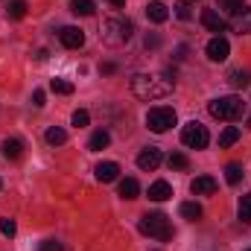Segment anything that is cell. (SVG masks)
<instances>
[{"mask_svg": "<svg viewBox=\"0 0 251 251\" xmlns=\"http://www.w3.org/2000/svg\"><path fill=\"white\" fill-rule=\"evenodd\" d=\"M94 0H70V12L73 15H94Z\"/></svg>", "mask_w": 251, "mask_h": 251, "instance_id": "22", "label": "cell"}, {"mask_svg": "<svg viewBox=\"0 0 251 251\" xmlns=\"http://www.w3.org/2000/svg\"><path fill=\"white\" fill-rule=\"evenodd\" d=\"M207 111H210V117H216V120H228V123H231V120H240V117H243L246 102H243L240 97L228 94V97H216V100H210Z\"/></svg>", "mask_w": 251, "mask_h": 251, "instance_id": "3", "label": "cell"}, {"mask_svg": "<svg viewBox=\"0 0 251 251\" xmlns=\"http://www.w3.org/2000/svg\"><path fill=\"white\" fill-rule=\"evenodd\" d=\"M240 219H243L246 225H251V190L240 199Z\"/></svg>", "mask_w": 251, "mask_h": 251, "instance_id": "27", "label": "cell"}, {"mask_svg": "<svg viewBox=\"0 0 251 251\" xmlns=\"http://www.w3.org/2000/svg\"><path fill=\"white\" fill-rule=\"evenodd\" d=\"M0 231H3V237H15V231H18L15 219H0Z\"/></svg>", "mask_w": 251, "mask_h": 251, "instance_id": "31", "label": "cell"}, {"mask_svg": "<svg viewBox=\"0 0 251 251\" xmlns=\"http://www.w3.org/2000/svg\"><path fill=\"white\" fill-rule=\"evenodd\" d=\"M21 152H24V143H21L18 137H6V140H3V158L15 161V158H21Z\"/></svg>", "mask_w": 251, "mask_h": 251, "instance_id": "17", "label": "cell"}, {"mask_svg": "<svg viewBox=\"0 0 251 251\" xmlns=\"http://www.w3.org/2000/svg\"><path fill=\"white\" fill-rule=\"evenodd\" d=\"M97 181H102V184H111V181H117V176H120V164H114V161H102V164H97Z\"/></svg>", "mask_w": 251, "mask_h": 251, "instance_id": "10", "label": "cell"}, {"mask_svg": "<svg viewBox=\"0 0 251 251\" xmlns=\"http://www.w3.org/2000/svg\"><path fill=\"white\" fill-rule=\"evenodd\" d=\"M146 18H149L152 24H164V21L170 18L167 3H161V0H149V3H146Z\"/></svg>", "mask_w": 251, "mask_h": 251, "instance_id": "12", "label": "cell"}, {"mask_svg": "<svg viewBox=\"0 0 251 251\" xmlns=\"http://www.w3.org/2000/svg\"><path fill=\"white\" fill-rule=\"evenodd\" d=\"M190 190H193L196 196H213V193H216V178H213V176H199V178H193Z\"/></svg>", "mask_w": 251, "mask_h": 251, "instance_id": "13", "label": "cell"}, {"mask_svg": "<svg viewBox=\"0 0 251 251\" xmlns=\"http://www.w3.org/2000/svg\"><path fill=\"white\" fill-rule=\"evenodd\" d=\"M6 12H9V18H12V21H21V18L26 15V0H12Z\"/></svg>", "mask_w": 251, "mask_h": 251, "instance_id": "26", "label": "cell"}, {"mask_svg": "<svg viewBox=\"0 0 251 251\" xmlns=\"http://www.w3.org/2000/svg\"><path fill=\"white\" fill-rule=\"evenodd\" d=\"M181 143L190 146V149H204V146L210 143V134H207V128L199 123V120H190V123L181 128Z\"/></svg>", "mask_w": 251, "mask_h": 251, "instance_id": "6", "label": "cell"}, {"mask_svg": "<svg viewBox=\"0 0 251 251\" xmlns=\"http://www.w3.org/2000/svg\"><path fill=\"white\" fill-rule=\"evenodd\" d=\"M131 35H134V24L128 18H108L100 26V38L108 47H123V44L131 41Z\"/></svg>", "mask_w": 251, "mask_h": 251, "instance_id": "2", "label": "cell"}, {"mask_svg": "<svg viewBox=\"0 0 251 251\" xmlns=\"http://www.w3.org/2000/svg\"><path fill=\"white\" fill-rule=\"evenodd\" d=\"M246 251H251V249H246Z\"/></svg>", "mask_w": 251, "mask_h": 251, "instance_id": "39", "label": "cell"}, {"mask_svg": "<svg viewBox=\"0 0 251 251\" xmlns=\"http://www.w3.org/2000/svg\"><path fill=\"white\" fill-rule=\"evenodd\" d=\"M32 105H35V108H44V91H35V94H32Z\"/></svg>", "mask_w": 251, "mask_h": 251, "instance_id": "35", "label": "cell"}, {"mask_svg": "<svg viewBox=\"0 0 251 251\" xmlns=\"http://www.w3.org/2000/svg\"><path fill=\"white\" fill-rule=\"evenodd\" d=\"M201 26L210 29V32H225V18L216 9H204L201 12Z\"/></svg>", "mask_w": 251, "mask_h": 251, "instance_id": "11", "label": "cell"}, {"mask_svg": "<svg viewBox=\"0 0 251 251\" xmlns=\"http://www.w3.org/2000/svg\"><path fill=\"white\" fill-rule=\"evenodd\" d=\"M176 15H178L181 21H190V18H193V12H190V3H187V0L176 3Z\"/></svg>", "mask_w": 251, "mask_h": 251, "instance_id": "32", "label": "cell"}, {"mask_svg": "<svg viewBox=\"0 0 251 251\" xmlns=\"http://www.w3.org/2000/svg\"><path fill=\"white\" fill-rule=\"evenodd\" d=\"M137 193H140V184H137L134 178H123V181H120V196H123V199L131 201V199H137Z\"/></svg>", "mask_w": 251, "mask_h": 251, "instance_id": "19", "label": "cell"}, {"mask_svg": "<svg viewBox=\"0 0 251 251\" xmlns=\"http://www.w3.org/2000/svg\"><path fill=\"white\" fill-rule=\"evenodd\" d=\"M176 123H178V117H176V111H173V108H167V105L149 108V114H146V128H149V131H155V134L170 131Z\"/></svg>", "mask_w": 251, "mask_h": 251, "instance_id": "5", "label": "cell"}, {"mask_svg": "<svg viewBox=\"0 0 251 251\" xmlns=\"http://www.w3.org/2000/svg\"><path fill=\"white\" fill-rule=\"evenodd\" d=\"M108 3H111L114 9H123V6H126V0H108Z\"/></svg>", "mask_w": 251, "mask_h": 251, "instance_id": "37", "label": "cell"}, {"mask_svg": "<svg viewBox=\"0 0 251 251\" xmlns=\"http://www.w3.org/2000/svg\"><path fill=\"white\" fill-rule=\"evenodd\" d=\"M237 140H240V128H237V126H228V128L219 134V146H222V149H225V146H234Z\"/></svg>", "mask_w": 251, "mask_h": 251, "instance_id": "21", "label": "cell"}, {"mask_svg": "<svg viewBox=\"0 0 251 251\" xmlns=\"http://www.w3.org/2000/svg\"><path fill=\"white\" fill-rule=\"evenodd\" d=\"M137 228H140V234L155 237V240H161V243H167V240L173 237V225H170V219H167L164 213H143L140 222H137Z\"/></svg>", "mask_w": 251, "mask_h": 251, "instance_id": "4", "label": "cell"}, {"mask_svg": "<svg viewBox=\"0 0 251 251\" xmlns=\"http://www.w3.org/2000/svg\"><path fill=\"white\" fill-rule=\"evenodd\" d=\"M114 70H117V64H114V62H102V64H100V73H102V76H111Z\"/></svg>", "mask_w": 251, "mask_h": 251, "instance_id": "34", "label": "cell"}, {"mask_svg": "<svg viewBox=\"0 0 251 251\" xmlns=\"http://www.w3.org/2000/svg\"><path fill=\"white\" fill-rule=\"evenodd\" d=\"M161 161H164V155H161V149H158V146H146V149L137 155V167H140L143 173L158 170V167H161Z\"/></svg>", "mask_w": 251, "mask_h": 251, "instance_id": "7", "label": "cell"}, {"mask_svg": "<svg viewBox=\"0 0 251 251\" xmlns=\"http://www.w3.org/2000/svg\"><path fill=\"white\" fill-rule=\"evenodd\" d=\"M158 44H161L158 35H146V47H158Z\"/></svg>", "mask_w": 251, "mask_h": 251, "instance_id": "36", "label": "cell"}, {"mask_svg": "<svg viewBox=\"0 0 251 251\" xmlns=\"http://www.w3.org/2000/svg\"><path fill=\"white\" fill-rule=\"evenodd\" d=\"M181 216L190 219V222L201 219V204H196V201H184V204H181Z\"/></svg>", "mask_w": 251, "mask_h": 251, "instance_id": "24", "label": "cell"}, {"mask_svg": "<svg viewBox=\"0 0 251 251\" xmlns=\"http://www.w3.org/2000/svg\"><path fill=\"white\" fill-rule=\"evenodd\" d=\"M231 29H234V32H240V35H251V9H243L240 15H234Z\"/></svg>", "mask_w": 251, "mask_h": 251, "instance_id": "14", "label": "cell"}, {"mask_svg": "<svg viewBox=\"0 0 251 251\" xmlns=\"http://www.w3.org/2000/svg\"><path fill=\"white\" fill-rule=\"evenodd\" d=\"M167 164H170V170H190V158L184 155V152H173L170 158H167Z\"/></svg>", "mask_w": 251, "mask_h": 251, "instance_id": "20", "label": "cell"}, {"mask_svg": "<svg viewBox=\"0 0 251 251\" xmlns=\"http://www.w3.org/2000/svg\"><path fill=\"white\" fill-rule=\"evenodd\" d=\"M173 196V187L167 184V181H155V184H149V199L152 201H167Z\"/></svg>", "mask_w": 251, "mask_h": 251, "instance_id": "15", "label": "cell"}, {"mask_svg": "<svg viewBox=\"0 0 251 251\" xmlns=\"http://www.w3.org/2000/svg\"><path fill=\"white\" fill-rule=\"evenodd\" d=\"M219 9L228 12V15H240L246 6H243V0H219Z\"/></svg>", "mask_w": 251, "mask_h": 251, "instance_id": "28", "label": "cell"}, {"mask_svg": "<svg viewBox=\"0 0 251 251\" xmlns=\"http://www.w3.org/2000/svg\"><path fill=\"white\" fill-rule=\"evenodd\" d=\"M41 251H64V246L56 240H47V243H41Z\"/></svg>", "mask_w": 251, "mask_h": 251, "instance_id": "33", "label": "cell"}, {"mask_svg": "<svg viewBox=\"0 0 251 251\" xmlns=\"http://www.w3.org/2000/svg\"><path fill=\"white\" fill-rule=\"evenodd\" d=\"M70 123L76 126V128H85V126L91 123V114H88L85 108H79V111H73V117H70Z\"/></svg>", "mask_w": 251, "mask_h": 251, "instance_id": "29", "label": "cell"}, {"mask_svg": "<svg viewBox=\"0 0 251 251\" xmlns=\"http://www.w3.org/2000/svg\"><path fill=\"white\" fill-rule=\"evenodd\" d=\"M228 82H231L234 88H246L251 82V73L249 70H231V73H228Z\"/></svg>", "mask_w": 251, "mask_h": 251, "instance_id": "23", "label": "cell"}, {"mask_svg": "<svg viewBox=\"0 0 251 251\" xmlns=\"http://www.w3.org/2000/svg\"><path fill=\"white\" fill-rule=\"evenodd\" d=\"M225 181L228 184H240L243 181V167L240 164H228L225 167Z\"/></svg>", "mask_w": 251, "mask_h": 251, "instance_id": "25", "label": "cell"}, {"mask_svg": "<svg viewBox=\"0 0 251 251\" xmlns=\"http://www.w3.org/2000/svg\"><path fill=\"white\" fill-rule=\"evenodd\" d=\"M59 38H62V44L67 50H79L85 44V32L79 26H64L62 32H59Z\"/></svg>", "mask_w": 251, "mask_h": 251, "instance_id": "9", "label": "cell"}, {"mask_svg": "<svg viewBox=\"0 0 251 251\" xmlns=\"http://www.w3.org/2000/svg\"><path fill=\"white\" fill-rule=\"evenodd\" d=\"M50 88H53L56 94H64V97H67V94H73V85H70L67 79H53V82H50Z\"/></svg>", "mask_w": 251, "mask_h": 251, "instance_id": "30", "label": "cell"}, {"mask_svg": "<svg viewBox=\"0 0 251 251\" xmlns=\"http://www.w3.org/2000/svg\"><path fill=\"white\" fill-rule=\"evenodd\" d=\"M249 128H251V117H249Z\"/></svg>", "mask_w": 251, "mask_h": 251, "instance_id": "38", "label": "cell"}, {"mask_svg": "<svg viewBox=\"0 0 251 251\" xmlns=\"http://www.w3.org/2000/svg\"><path fill=\"white\" fill-rule=\"evenodd\" d=\"M108 143H111L108 131H105V128H100V131H94V134H91V140H88V149H91V152H102Z\"/></svg>", "mask_w": 251, "mask_h": 251, "instance_id": "16", "label": "cell"}, {"mask_svg": "<svg viewBox=\"0 0 251 251\" xmlns=\"http://www.w3.org/2000/svg\"><path fill=\"white\" fill-rule=\"evenodd\" d=\"M228 56H231V44H228V38H222V35L210 38V44H207V59H210V62H225Z\"/></svg>", "mask_w": 251, "mask_h": 251, "instance_id": "8", "label": "cell"}, {"mask_svg": "<svg viewBox=\"0 0 251 251\" xmlns=\"http://www.w3.org/2000/svg\"><path fill=\"white\" fill-rule=\"evenodd\" d=\"M44 137H47V143H50V146H62V143H67V131H64L62 126H50Z\"/></svg>", "mask_w": 251, "mask_h": 251, "instance_id": "18", "label": "cell"}, {"mask_svg": "<svg viewBox=\"0 0 251 251\" xmlns=\"http://www.w3.org/2000/svg\"><path fill=\"white\" fill-rule=\"evenodd\" d=\"M131 91L137 100H146V102H155V100H164L173 94V82L170 79H161V76H149V73H137L131 79Z\"/></svg>", "mask_w": 251, "mask_h": 251, "instance_id": "1", "label": "cell"}]
</instances>
